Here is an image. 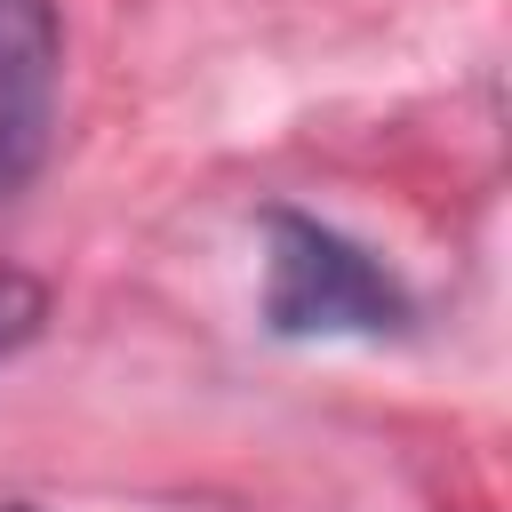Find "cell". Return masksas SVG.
Segmentation results:
<instances>
[{
  "label": "cell",
  "mask_w": 512,
  "mask_h": 512,
  "mask_svg": "<svg viewBox=\"0 0 512 512\" xmlns=\"http://www.w3.org/2000/svg\"><path fill=\"white\" fill-rule=\"evenodd\" d=\"M416 320L408 280L360 248L352 232L304 216V208H264V328L288 344L312 336H400Z\"/></svg>",
  "instance_id": "obj_1"
},
{
  "label": "cell",
  "mask_w": 512,
  "mask_h": 512,
  "mask_svg": "<svg viewBox=\"0 0 512 512\" xmlns=\"http://www.w3.org/2000/svg\"><path fill=\"white\" fill-rule=\"evenodd\" d=\"M64 24L56 0H0V200H16L56 136Z\"/></svg>",
  "instance_id": "obj_2"
},
{
  "label": "cell",
  "mask_w": 512,
  "mask_h": 512,
  "mask_svg": "<svg viewBox=\"0 0 512 512\" xmlns=\"http://www.w3.org/2000/svg\"><path fill=\"white\" fill-rule=\"evenodd\" d=\"M40 328H48V288H40L32 272L0 264V360H8V352H24Z\"/></svg>",
  "instance_id": "obj_3"
},
{
  "label": "cell",
  "mask_w": 512,
  "mask_h": 512,
  "mask_svg": "<svg viewBox=\"0 0 512 512\" xmlns=\"http://www.w3.org/2000/svg\"><path fill=\"white\" fill-rule=\"evenodd\" d=\"M0 512H32V504H0Z\"/></svg>",
  "instance_id": "obj_4"
}]
</instances>
